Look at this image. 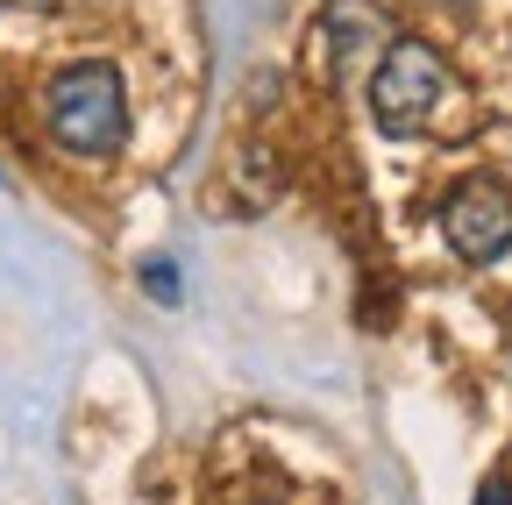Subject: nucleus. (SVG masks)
I'll return each mask as SVG.
<instances>
[{"mask_svg": "<svg viewBox=\"0 0 512 505\" xmlns=\"http://www.w3.org/2000/svg\"><path fill=\"white\" fill-rule=\"evenodd\" d=\"M143 292H150L157 306H178V292H185V285H178L171 257H150V264H143Z\"/></svg>", "mask_w": 512, "mask_h": 505, "instance_id": "5", "label": "nucleus"}, {"mask_svg": "<svg viewBox=\"0 0 512 505\" xmlns=\"http://www.w3.org/2000/svg\"><path fill=\"white\" fill-rule=\"evenodd\" d=\"M320 29H328L342 72H356L363 57H377L384 43H392V22L377 15V0H328V8H320Z\"/></svg>", "mask_w": 512, "mask_h": 505, "instance_id": "4", "label": "nucleus"}, {"mask_svg": "<svg viewBox=\"0 0 512 505\" xmlns=\"http://www.w3.org/2000/svg\"><path fill=\"white\" fill-rule=\"evenodd\" d=\"M477 505H512V484H505V477H491V484L477 491Z\"/></svg>", "mask_w": 512, "mask_h": 505, "instance_id": "6", "label": "nucleus"}, {"mask_svg": "<svg viewBox=\"0 0 512 505\" xmlns=\"http://www.w3.org/2000/svg\"><path fill=\"white\" fill-rule=\"evenodd\" d=\"M43 121L50 143L72 157H114L128 143V79L107 57H79L43 86Z\"/></svg>", "mask_w": 512, "mask_h": 505, "instance_id": "1", "label": "nucleus"}, {"mask_svg": "<svg viewBox=\"0 0 512 505\" xmlns=\"http://www.w3.org/2000/svg\"><path fill=\"white\" fill-rule=\"evenodd\" d=\"M456 100V72L427 36H392L370 65V121L384 136H427Z\"/></svg>", "mask_w": 512, "mask_h": 505, "instance_id": "2", "label": "nucleus"}, {"mask_svg": "<svg viewBox=\"0 0 512 505\" xmlns=\"http://www.w3.org/2000/svg\"><path fill=\"white\" fill-rule=\"evenodd\" d=\"M441 235L463 264H491L512 249V185L491 171H470L463 185H448L441 200Z\"/></svg>", "mask_w": 512, "mask_h": 505, "instance_id": "3", "label": "nucleus"}]
</instances>
